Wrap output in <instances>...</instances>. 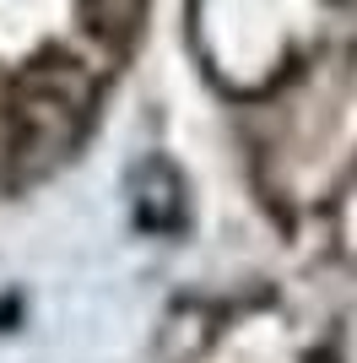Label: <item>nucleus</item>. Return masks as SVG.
Instances as JSON below:
<instances>
[{"mask_svg": "<svg viewBox=\"0 0 357 363\" xmlns=\"http://www.w3.org/2000/svg\"><path fill=\"white\" fill-rule=\"evenodd\" d=\"M92 120V82L65 55H44L11 87V141L28 163H60Z\"/></svg>", "mask_w": 357, "mask_h": 363, "instance_id": "1", "label": "nucleus"}, {"mask_svg": "<svg viewBox=\"0 0 357 363\" xmlns=\"http://www.w3.org/2000/svg\"><path fill=\"white\" fill-rule=\"evenodd\" d=\"M135 217L147 228H157V212H152V201L163 206V228H178L184 223V196H178V179H174V168L168 163H147L141 168V179H135Z\"/></svg>", "mask_w": 357, "mask_h": 363, "instance_id": "2", "label": "nucleus"}, {"mask_svg": "<svg viewBox=\"0 0 357 363\" xmlns=\"http://www.w3.org/2000/svg\"><path fill=\"white\" fill-rule=\"evenodd\" d=\"M76 6H81L87 33L103 38V44H125L141 28V16H147V0H76Z\"/></svg>", "mask_w": 357, "mask_h": 363, "instance_id": "3", "label": "nucleus"}, {"mask_svg": "<svg viewBox=\"0 0 357 363\" xmlns=\"http://www.w3.org/2000/svg\"><path fill=\"white\" fill-rule=\"evenodd\" d=\"M314 363H330V358H314Z\"/></svg>", "mask_w": 357, "mask_h": 363, "instance_id": "4", "label": "nucleus"}]
</instances>
